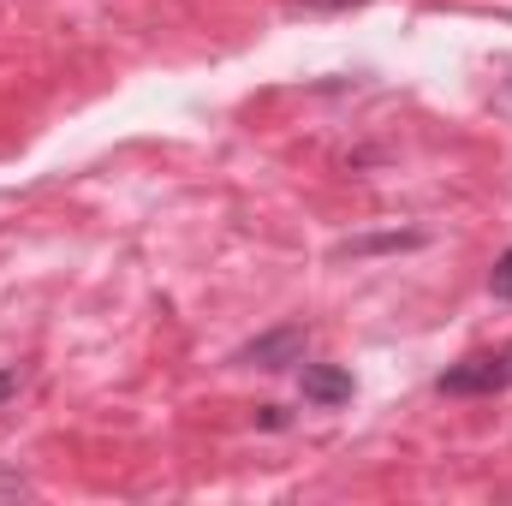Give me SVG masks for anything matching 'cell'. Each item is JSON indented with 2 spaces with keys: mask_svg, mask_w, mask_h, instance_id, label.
<instances>
[{
  "mask_svg": "<svg viewBox=\"0 0 512 506\" xmlns=\"http://www.w3.org/2000/svg\"><path fill=\"white\" fill-rule=\"evenodd\" d=\"M304 346H310L304 322H280V328L256 334L251 346H239V364H256V370H292V364H304Z\"/></svg>",
  "mask_w": 512,
  "mask_h": 506,
  "instance_id": "6da1fadb",
  "label": "cell"
},
{
  "mask_svg": "<svg viewBox=\"0 0 512 506\" xmlns=\"http://www.w3.org/2000/svg\"><path fill=\"white\" fill-rule=\"evenodd\" d=\"M512 381V352H483V358H465L459 370L441 376V393H459V399H477V393H501Z\"/></svg>",
  "mask_w": 512,
  "mask_h": 506,
  "instance_id": "7a4b0ae2",
  "label": "cell"
},
{
  "mask_svg": "<svg viewBox=\"0 0 512 506\" xmlns=\"http://www.w3.org/2000/svg\"><path fill=\"white\" fill-rule=\"evenodd\" d=\"M304 399L310 405H346L352 399V376L334 364H304Z\"/></svg>",
  "mask_w": 512,
  "mask_h": 506,
  "instance_id": "3957f363",
  "label": "cell"
},
{
  "mask_svg": "<svg viewBox=\"0 0 512 506\" xmlns=\"http://www.w3.org/2000/svg\"><path fill=\"white\" fill-rule=\"evenodd\" d=\"M423 233H370V239H346L334 256H382V251H417Z\"/></svg>",
  "mask_w": 512,
  "mask_h": 506,
  "instance_id": "277c9868",
  "label": "cell"
},
{
  "mask_svg": "<svg viewBox=\"0 0 512 506\" xmlns=\"http://www.w3.org/2000/svg\"><path fill=\"white\" fill-rule=\"evenodd\" d=\"M489 292H495L501 304H512V251L495 262V274H489Z\"/></svg>",
  "mask_w": 512,
  "mask_h": 506,
  "instance_id": "5b68a950",
  "label": "cell"
},
{
  "mask_svg": "<svg viewBox=\"0 0 512 506\" xmlns=\"http://www.w3.org/2000/svg\"><path fill=\"white\" fill-rule=\"evenodd\" d=\"M18 393H24V364H6V370H0V411H6Z\"/></svg>",
  "mask_w": 512,
  "mask_h": 506,
  "instance_id": "8992f818",
  "label": "cell"
},
{
  "mask_svg": "<svg viewBox=\"0 0 512 506\" xmlns=\"http://www.w3.org/2000/svg\"><path fill=\"white\" fill-rule=\"evenodd\" d=\"M298 6H310V12H340V6H358V0H298Z\"/></svg>",
  "mask_w": 512,
  "mask_h": 506,
  "instance_id": "52a82bcc",
  "label": "cell"
}]
</instances>
